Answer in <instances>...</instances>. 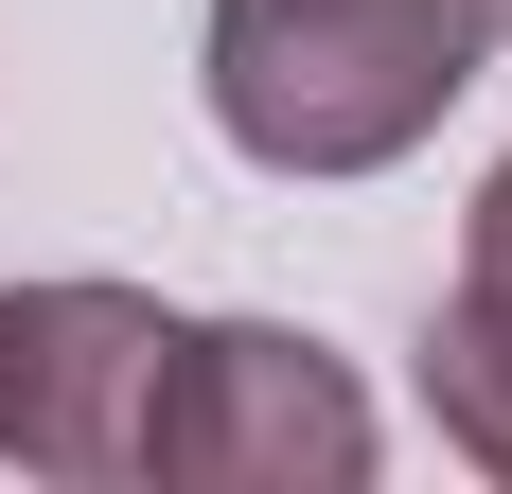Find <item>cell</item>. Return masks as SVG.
<instances>
[{
	"instance_id": "cell-3",
	"label": "cell",
	"mask_w": 512,
	"mask_h": 494,
	"mask_svg": "<svg viewBox=\"0 0 512 494\" xmlns=\"http://www.w3.org/2000/svg\"><path fill=\"white\" fill-rule=\"evenodd\" d=\"M159 318L142 283H0V459L53 494H124L159 424Z\"/></svg>"
},
{
	"instance_id": "cell-4",
	"label": "cell",
	"mask_w": 512,
	"mask_h": 494,
	"mask_svg": "<svg viewBox=\"0 0 512 494\" xmlns=\"http://www.w3.org/2000/svg\"><path fill=\"white\" fill-rule=\"evenodd\" d=\"M424 424L512 494V300L495 283H442V318H424Z\"/></svg>"
},
{
	"instance_id": "cell-1",
	"label": "cell",
	"mask_w": 512,
	"mask_h": 494,
	"mask_svg": "<svg viewBox=\"0 0 512 494\" xmlns=\"http://www.w3.org/2000/svg\"><path fill=\"white\" fill-rule=\"evenodd\" d=\"M495 71V0H212L195 89L212 142L265 177H389Z\"/></svg>"
},
{
	"instance_id": "cell-5",
	"label": "cell",
	"mask_w": 512,
	"mask_h": 494,
	"mask_svg": "<svg viewBox=\"0 0 512 494\" xmlns=\"http://www.w3.org/2000/svg\"><path fill=\"white\" fill-rule=\"evenodd\" d=\"M460 283H495V300H512V159L477 177V212H460Z\"/></svg>"
},
{
	"instance_id": "cell-2",
	"label": "cell",
	"mask_w": 512,
	"mask_h": 494,
	"mask_svg": "<svg viewBox=\"0 0 512 494\" xmlns=\"http://www.w3.org/2000/svg\"><path fill=\"white\" fill-rule=\"evenodd\" d=\"M142 477L159 494H354L371 477V389L301 318H177Z\"/></svg>"
},
{
	"instance_id": "cell-6",
	"label": "cell",
	"mask_w": 512,
	"mask_h": 494,
	"mask_svg": "<svg viewBox=\"0 0 512 494\" xmlns=\"http://www.w3.org/2000/svg\"><path fill=\"white\" fill-rule=\"evenodd\" d=\"M495 36H512V0H495Z\"/></svg>"
}]
</instances>
